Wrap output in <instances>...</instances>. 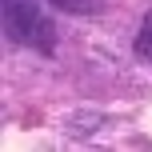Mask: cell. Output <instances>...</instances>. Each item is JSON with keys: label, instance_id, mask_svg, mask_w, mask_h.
I'll use <instances>...</instances> for the list:
<instances>
[{"label": "cell", "instance_id": "cell-1", "mask_svg": "<svg viewBox=\"0 0 152 152\" xmlns=\"http://www.w3.org/2000/svg\"><path fill=\"white\" fill-rule=\"evenodd\" d=\"M4 4V32L8 44L32 48L40 56H56V20L44 12V0H0Z\"/></svg>", "mask_w": 152, "mask_h": 152}, {"label": "cell", "instance_id": "cell-2", "mask_svg": "<svg viewBox=\"0 0 152 152\" xmlns=\"http://www.w3.org/2000/svg\"><path fill=\"white\" fill-rule=\"evenodd\" d=\"M44 4L56 8V12H68V16H100L104 12L100 0H44Z\"/></svg>", "mask_w": 152, "mask_h": 152}, {"label": "cell", "instance_id": "cell-3", "mask_svg": "<svg viewBox=\"0 0 152 152\" xmlns=\"http://www.w3.org/2000/svg\"><path fill=\"white\" fill-rule=\"evenodd\" d=\"M132 52L152 64V12H144V20H140V32H136V40H132Z\"/></svg>", "mask_w": 152, "mask_h": 152}]
</instances>
